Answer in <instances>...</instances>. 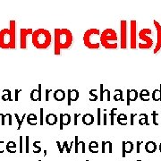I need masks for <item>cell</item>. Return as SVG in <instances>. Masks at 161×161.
<instances>
[{
  "label": "cell",
  "mask_w": 161,
  "mask_h": 161,
  "mask_svg": "<svg viewBox=\"0 0 161 161\" xmlns=\"http://www.w3.org/2000/svg\"><path fill=\"white\" fill-rule=\"evenodd\" d=\"M74 40L72 33L68 29H55L54 30V53L59 56L62 49H69Z\"/></svg>",
  "instance_id": "cell-1"
},
{
  "label": "cell",
  "mask_w": 161,
  "mask_h": 161,
  "mask_svg": "<svg viewBox=\"0 0 161 161\" xmlns=\"http://www.w3.org/2000/svg\"><path fill=\"white\" fill-rule=\"evenodd\" d=\"M16 22L11 20L9 28L0 31V48L3 49H16Z\"/></svg>",
  "instance_id": "cell-2"
},
{
  "label": "cell",
  "mask_w": 161,
  "mask_h": 161,
  "mask_svg": "<svg viewBox=\"0 0 161 161\" xmlns=\"http://www.w3.org/2000/svg\"><path fill=\"white\" fill-rule=\"evenodd\" d=\"M52 37L46 29H38L32 35V45L38 49H47L51 44Z\"/></svg>",
  "instance_id": "cell-3"
},
{
  "label": "cell",
  "mask_w": 161,
  "mask_h": 161,
  "mask_svg": "<svg viewBox=\"0 0 161 161\" xmlns=\"http://www.w3.org/2000/svg\"><path fill=\"white\" fill-rule=\"evenodd\" d=\"M100 44L107 49H116L118 47V37L113 29H106L100 33Z\"/></svg>",
  "instance_id": "cell-4"
},
{
  "label": "cell",
  "mask_w": 161,
  "mask_h": 161,
  "mask_svg": "<svg viewBox=\"0 0 161 161\" xmlns=\"http://www.w3.org/2000/svg\"><path fill=\"white\" fill-rule=\"evenodd\" d=\"M100 31L98 29L92 28L87 30L83 34V44L90 49H98L100 47Z\"/></svg>",
  "instance_id": "cell-5"
},
{
  "label": "cell",
  "mask_w": 161,
  "mask_h": 161,
  "mask_svg": "<svg viewBox=\"0 0 161 161\" xmlns=\"http://www.w3.org/2000/svg\"><path fill=\"white\" fill-rule=\"evenodd\" d=\"M152 32L150 29H142V30L140 31L139 32V38L144 41L143 44L139 43L138 44V47L141 49H151V47L153 46V40L150 38V34H151Z\"/></svg>",
  "instance_id": "cell-6"
},
{
  "label": "cell",
  "mask_w": 161,
  "mask_h": 161,
  "mask_svg": "<svg viewBox=\"0 0 161 161\" xmlns=\"http://www.w3.org/2000/svg\"><path fill=\"white\" fill-rule=\"evenodd\" d=\"M130 47L131 49H135L137 46V22L134 20H131L130 22Z\"/></svg>",
  "instance_id": "cell-7"
},
{
  "label": "cell",
  "mask_w": 161,
  "mask_h": 161,
  "mask_svg": "<svg viewBox=\"0 0 161 161\" xmlns=\"http://www.w3.org/2000/svg\"><path fill=\"white\" fill-rule=\"evenodd\" d=\"M33 30L32 28L30 29H21L20 31V47L22 49H27V38L32 35Z\"/></svg>",
  "instance_id": "cell-8"
},
{
  "label": "cell",
  "mask_w": 161,
  "mask_h": 161,
  "mask_svg": "<svg viewBox=\"0 0 161 161\" xmlns=\"http://www.w3.org/2000/svg\"><path fill=\"white\" fill-rule=\"evenodd\" d=\"M120 27L121 32V49H126L127 48V22L125 20H122Z\"/></svg>",
  "instance_id": "cell-9"
},
{
  "label": "cell",
  "mask_w": 161,
  "mask_h": 161,
  "mask_svg": "<svg viewBox=\"0 0 161 161\" xmlns=\"http://www.w3.org/2000/svg\"><path fill=\"white\" fill-rule=\"evenodd\" d=\"M154 25H155L156 30H157V40L156 48L154 49V54H157L161 49V26L156 20L154 21Z\"/></svg>",
  "instance_id": "cell-10"
},
{
  "label": "cell",
  "mask_w": 161,
  "mask_h": 161,
  "mask_svg": "<svg viewBox=\"0 0 161 161\" xmlns=\"http://www.w3.org/2000/svg\"><path fill=\"white\" fill-rule=\"evenodd\" d=\"M134 150V143L131 141H123L122 142V157H125L126 154L131 153Z\"/></svg>",
  "instance_id": "cell-11"
},
{
  "label": "cell",
  "mask_w": 161,
  "mask_h": 161,
  "mask_svg": "<svg viewBox=\"0 0 161 161\" xmlns=\"http://www.w3.org/2000/svg\"><path fill=\"white\" fill-rule=\"evenodd\" d=\"M67 97V105L71 106L72 102H75L79 99V91L77 90H68Z\"/></svg>",
  "instance_id": "cell-12"
},
{
  "label": "cell",
  "mask_w": 161,
  "mask_h": 161,
  "mask_svg": "<svg viewBox=\"0 0 161 161\" xmlns=\"http://www.w3.org/2000/svg\"><path fill=\"white\" fill-rule=\"evenodd\" d=\"M138 91L136 90H127V106H130L131 101H136L138 98Z\"/></svg>",
  "instance_id": "cell-13"
},
{
  "label": "cell",
  "mask_w": 161,
  "mask_h": 161,
  "mask_svg": "<svg viewBox=\"0 0 161 161\" xmlns=\"http://www.w3.org/2000/svg\"><path fill=\"white\" fill-rule=\"evenodd\" d=\"M82 121L83 124H85V125H91V124H93L95 120H94V116H93L92 114L86 113L85 115H82Z\"/></svg>",
  "instance_id": "cell-14"
},
{
  "label": "cell",
  "mask_w": 161,
  "mask_h": 161,
  "mask_svg": "<svg viewBox=\"0 0 161 161\" xmlns=\"http://www.w3.org/2000/svg\"><path fill=\"white\" fill-rule=\"evenodd\" d=\"M45 121L49 125L53 126L57 124V115H55L54 113H50L47 115V116L45 117Z\"/></svg>",
  "instance_id": "cell-15"
},
{
  "label": "cell",
  "mask_w": 161,
  "mask_h": 161,
  "mask_svg": "<svg viewBox=\"0 0 161 161\" xmlns=\"http://www.w3.org/2000/svg\"><path fill=\"white\" fill-rule=\"evenodd\" d=\"M53 96H54L55 100H56L58 102H61V101H64L65 98V92L63 90L58 89V90L54 91Z\"/></svg>",
  "instance_id": "cell-16"
},
{
  "label": "cell",
  "mask_w": 161,
  "mask_h": 161,
  "mask_svg": "<svg viewBox=\"0 0 161 161\" xmlns=\"http://www.w3.org/2000/svg\"><path fill=\"white\" fill-rule=\"evenodd\" d=\"M144 148H145L146 152H148V153H154L157 150V144L154 141H148V142L145 143Z\"/></svg>",
  "instance_id": "cell-17"
},
{
  "label": "cell",
  "mask_w": 161,
  "mask_h": 161,
  "mask_svg": "<svg viewBox=\"0 0 161 161\" xmlns=\"http://www.w3.org/2000/svg\"><path fill=\"white\" fill-rule=\"evenodd\" d=\"M112 142L111 141H102L101 142V152L102 153H106L107 149H108V153H112Z\"/></svg>",
  "instance_id": "cell-18"
},
{
  "label": "cell",
  "mask_w": 161,
  "mask_h": 161,
  "mask_svg": "<svg viewBox=\"0 0 161 161\" xmlns=\"http://www.w3.org/2000/svg\"><path fill=\"white\" fill-rule=\"evenodd\" d=\"M26 121L28 123V124H30V125H37V115L34 114V113H30L28 115H27V117H26Z\"/></svg>",
  "instance_id": "cell-19"
},
{
  "label": "cell",
  "mask_w": 161,
  "mask_h": 161,
  "mask_svg": "<svg viewBox=\"0 0 161 161\" xmlns=\"http://www.w3.org/2000/svg\"><path fill=\"white\" fill-rule=\"evenodd\" d=\"M127 120H128V117H127V115L125 114L121 113V114L118 115V116H117V123L120 125H123V126L126 125L128 124V121Z\"/></svg>",
  "instance_id": "cell-20"
},
{
  "label": "cell",
  "mask_w": 161,
  "mask_h": 161,
  "mask_svg": "<svg viewBox=\"0 0 161 161\" xmlns=\"http://www.w3.org/2000/svg\"><path fill=\"white\" fill-rule=\"evenodd\" d=\"M104 94H107V100L110 101V91L107 89L104 90L103 89V84H100V101H103L104 100Z\"/></svg>",
  "instance_id": "cell-21"
},
{
  "label": "cell",
  "mask_w": 161,
  "mask_h": 161,
  "mask_svg": "<svg viewBox=\"0 0 161 161\" xmlns=\"http://www.w3.org/2000/svg\"><path fill=\"white\" fill-rule=\"evenodd\" d=\"M99 148V145L97 141H91V143L88 146V149L91 153H98L99 151L98 150Z\"/></svg>",
  "instance_id": "cell-22"
},
{
  "label": "cell",
  "mask_w": 161,
  "mask_h": 161,
  "mask_svg": "<svg viewBox=\"0 0 161 161\" xmlns=\"http://www.w3.org/2000/svg\"><path fill=\"white\" fill-rule=\"evenodd\" d=\"M30 98H31V99H32V101H41V100H42V98L39 97L38 89H33V90L31 91Z\"/></svg>",
  "instance_id": "cell-23"
},
{
  "label": "cell",
  "mask_w": 161,
  "mask_h": 161,
  "mask_svg": "<svg viewBox=\"0 0 161 161\" xmlns=\"http://www.w3.org/2000/svg\"><path fill=\"white\" fill-rule=\"evenodd\" d=\"M6 150L9 153L16 152V143L14 141H8L6 144Z\"/></svg>",
  "instance_id": "cell-24"
},
{
  "label": "cell",
  "mask_w": 161,
  "mask_h": 161,
  "mask_svg": "<svg viewBox=\"0 0 161 161\" xmlns=\"http://www.w3.org/2000/svg\"><path fill=\"white\" fill-rule=\"evenodd\" d=\"M150 93L148 90H142L141 91V93L139 94V97L142 101H149L150 100Z\"/></svg>",
  "instance_id": "cell-25"
},
{
  "label": "cell",
  "mask_w": 161,
  "mask_h": 161,
  "mask_svg": "<svg viewBox=\"0 0 161 161\" xmlns=\"http://www.w3.org/2000/svg\"><path fill=\"white\" fill-rule=\"evenodd\" d=\"M139 124L140 125H149V122H148V115L141 113L140 115V119H139Z\"/></svg>",
  "instance_id": "cell-26"
},
{
  "label": "cell",
  "mask_w": 161,
  "mask_h": 161,
  "mask_svg": "<svg viewBox=\"0 0 161 161\" xmlns=\"http://www.w3.org/2000/svg\"><path fill=\"white\" fill-rule=\"evenodd\" d=\"M114 100L115 101H124V98H123V91L121 90H115V91Z\"/></svg>",
  "instance_id": "cell-27"
},
{
  "label": "cell",
  "mask_w": 161,
  "mask_h": 161,
  "mask_svg": "<svg viewBox=\"0 0 161 161\" xmlns=\"http://www.w3.org/2000/svg\"><path fill=\"white\" fill-rule=\"evenodd\" d=\"M14 116H15V118H16V120H17V123H18L17 130H20V129H21V127H22V123H23V120L27 117V114H26V113H24V114H23L22 119L19 117V115H18V114H17V113L14 114Z\"/></svg>",
  "instance_id": "cell-28"
},
{
  "label": "cell",
  "mask_w": 161,
  "mask_h": 161,
  "mask_svg": "<svg viewBox=\"0 0 161 161\" xmlns=\"http://www.w3.org/2000/svg\"><path fill=\"white\" fill-rule=\"evenodd\" d=\"M71 121H72V116L69 114H67V113L63 114V125L64 126L70 124Z\"/></svg>",
  "instance_id": "cell-29"
},
{
  "label": "cell",
  "mask_w": 161,
  "mask_h": 161,
  "mask_svg": "<svg viewBox=\"0 0 161 161\" xmlns=\"http://www.w3.org/2000/svg\"><path fill=\"white\" fill-rule=\"evenodd\" d=\"M3 92L5 93L4 95H2V100L3 101H12L13 100V98H12V97H11V91H10V90H4L3 91Z\"/></svg>",
  "instance_id": "cell-30"
},
{
  "label": "cell",
  "mask_w": 161,
  "mask_h": 161,
  "mask_svg": "<svg viewBox=\"0 0 161 161\" xmlns=\"http://www.w3.org/2000/svg\"><path fill=\"white\" fill-rule=\"evenodd\" d=\"M151 98L154 101H160V91L158 89H155L151 94Z\"/></svg>",
  "instance_id": "cell-31"
},
{
  "label": "cell",
  "mask_w": 161,
  "mask_h": 161,
  "mask_svg": "<svg viewBox=\"0 0 161 161\" xmlns=\"http://www.w3.org/2000/svg\"><path fill=\"white\" fill-rule=\"evenodd\" d=\"M118 109L117 108H112L111 109V111H110V114H109V115H110V124L111 125H114L115 124V115H116V111H117Z\"/></svg>",
  "instance_id": "cell-32"
},
{
  "label": "cell",
  "mask_w": 161,
  "mask_h": 161,
  "mask_svg": "<svg viewBox=\"0 0 161 161\" xmlns=\"http://www.w3.org/2000/svg\"><path fill=\"white\" fill-rule=\"evenodd\" d=\"M39 144H40V141H34L33 142V147L35 148V150H33V152L34 153H40L41 152V150H42V149H41V147L39 146Z\"/></svg>",
  "instance_id": "cell-33"
},
{
  "label": "cell",
  "mask_w": 161,
  "mask_h": 161,
  "mask_svg": "<svg viewBox=\"0 0 161 161\" xmlns=\"http://www.w3.org/2000/svg\"><path fill=\"white\" fill-rule=\"evenodd\" d=\"M75 153H78L79 152V137L78 136H75Z\"/></svg>",
  "instance_id": "cell-34"
},
{
  "label": "cell",
  "mask_w": 161,
  "mask_h": 161,
  "mask_svg": "<svg viewBox=\"0 0 161 161\" xmlns=\"http://www.w3.org/2000/svg\"><path fill=\"white\" fill-rule=\"evenodd\" d=\"M95 91H97V90H91V91H90V95H91V98H90V100L91 101H97L98 100V95H96L95 94Z\"/></svg>",
  "instance_id": "cell-35"
},
{
  "label": "cell",
  "mask_w": 161,
  "mask_h": 161,
  "mask_svg": "<svg viewBox=\"0 0 161 161\" xmlns=\"http://www.w3.org/2000/svg\"><path fill=\"white\" fill-rule=\"evenodd\" d=\"M138 115L136 113H131L130 114V124L134 125V117H136Z\"/></svg>",
  "instance_id": "cell-36"
},
{
  "label": "cell",
  "mask_w": 161,
  "mask_h": 161,
  "mask_svg": "<svg viewBox=\"0 0 161 161\" xmlns=\"http://www.w3.org/2000/svg\"><path fill=\"white\" fill-rule=\"evenodd\" d=\"M151 115H152V117H153V124L154 125H158V123L157 122V117L158 114L156 111H153L152 114H151Z\"/></svg>",
  "instance_id": "cell-37"
},
{
  "label": "cell",
  "mask_w": 161,
  "mask_h": 161,
  "mask_svg": "<svg viewBox=\"0 0 161 161\" xmlns=\"http://www.w3.org/2000/svg\"><path fill=\"white\" fill-rule=\"evenodd\" d=\"M81 115L80 113H75L74 114V124L77 125L78 124V117Z\"/></svg>",
  "instance_id": "cell-38"
},
{
  "label": "cell",
  "mask_w": 161,
  "mask_h": 161,
  "mask_svg": "<svg viewBox=\"0 0 161 161\" xmlns=\"http://www.w3.org/2000/svg\"><path fill=\"white\" fill-rule=\"evenodd\" d=\"M59 129L63 130L64 125H63V113L59 114Z\"/></svg>",
  "instance_id": "cell-39"
},
{
  "label": "cell",
  "mask_w": 161,
  "mask_h": 161,
  "mask_svg": "<svg viewBox=\"0 0 161 161\" xmlns=\"http://www.w3.org/2000/svg\"><path fill=\"white\" fill-rule=\"evenodd\" d=\"M22 92V90H15L14 91V100L18 101L19 100V93Z\"/></svg>",
  "instance_id": "cell-40"
},
{
  "label": "cell",
  "mask_w": 161,
  "mask_h": 161,
  "mask_svg": "<svg viewBox=\"0 0 161 161\" xmlns=\"http://www.w3.org/2000/svg\"><path fill=\"white\" fill-rule=\"evenodd\" d=\"M100 112H101L100 108H98V109H97V115H98V120H97L98 122H97V124H98V125H100V118H101Z\"/></svg>",
  "instance_id": "cell-41"
},
{
  "label": "cell",
  "mask_w": 161,
  "mask_h": 161,
  "mask_svg": "<svg viewBox=\"0 0 161 161\" xmlns=\"http://www.w3.org/2000/svg\"><path fill=\"white\" fill-rule=\"evenodd\" d=\"M39 112H40V120H39V124L40 125H43V112H44V110H43V108H41L40 109H39Z\"/></svg>",
  "instance_id": "cell-42"
},
{
  "label": "cell",
  "mask_w": 161,
  "mask_h": 161,
  "mask_svg": "<svg viewBox=\"0 0 161 161\" xmlns=\"http://www.w3.org/2000/svg\"><path fill=\"white\" fill-rule=\"evenodd\" d=\"M19 140H20V150H19V151H20V153H22V151H23V149H22L23 141H22V135L19 137Z\"/></svg>",
  "instance_id": "cell-43"
},
{
  "label": "cell",
  "mask_w": 161,
  "mask_h": 161,
  "mask_svg": "<svg viewBox=\"0 0 161 161\" xmlns=\"http://www.w3.org/2000/svg\"><path fill=\"white\" fill-rule=\"evenodd\" d=\"M63 146L65 147V150H66L67 153H70V152H71V149H70V147L68 146V142H67V141H65Z\"/></svg>",
  "instance_id": "cell-44"
},
{
  "label": "cell",
  "mask_w": 161,
  "mask_h": 161,
  "mask_svg": "<svg viewBox=\"0 0 161 161\" xmlns=\"http://www.w3.org/2000/svg\"><path fill=\"white\" fill-rule=\"evenodd\" d=\"M141 144H143V141H136V152L137 153H140L141 152V150H140V146Z\"/></svg>",
  "instance_id": "cell-45"
},
{
  "label": "cell",
  "mask_w": 161,
  "mask_h": 161,
  "mask_svg": "<svg viewBox=\"0 0 161 161\" xmlns=\"http://www.w3.org/2000/svg\"><path fill=\"white\" fill-rule=\"evenodd\" d=\"M51 91L49 90H46L45 91V100L46 101H49V93H50Z\"/></svg>",
  "instance_id": "cell-46"
},
{
  "label": "cell",
  "mask_w": 161,
  "mask_h": 161,
  "mask_svg": "<svg viewBox=\"0 0 161 161\" xmlns=\"http://www.w3.org/2000/svg\"><path fill=\"white\" fill-rule=\"evenodd\" d=\"M25 139H26V150H25V152L26 153H29V146H30V144H29V136H26L25 137Z\"/></svg>",
  "instance_id": "cell-47"
},
{
  "label": "cell",
  "mask_w": 161,
  "mask_h": 161,
  "mask_svg": "<svg viewBox=\"0 0 161 161\" xmlns=\"http://www.w3.org/2000/svg\"><path fill=\"white\" fill-rule=\"evenodd\" d=\"M108 115H107V113H105L104 114V115H103V124L104 125H107L108 124Z\"/></svg>",
  "instance_id": "cell-48"
},
{
  "label": "cell",
  "mask_w": 161,
  "mask_h": 161,
  "mask_svg": "<svg viewBox=\"0 0 161 161\" xmlns=\"http://www.w3.org/2000/svg\"><path fill=\"white\" fill-rule=\"evenodd\" d=\"M82 152L84 154L86 152V145L84 141H82Z\"/></svg>",
  "instance_id": "cell-49"
},
{
  "label": "cell",
  "mask_w": 161,
  "mask_h": 161,
  "mask_svg": "<svg viewBox=\"0 0 161 161\" xmlns=\"http://www.w3.org/2000/svg\"><path fill=\"white\" fill-rule=\"evenodd\" d=\"M56 144H57L58 149H59V152H60V153H63V152H64V150H63V149H62V147H61L60 142H59V141H56Z\"/></svg>",
  "instance_id": "cell-50"
},
{
  "label": "cell",
  "mask_w": 161,
  "mask_h": 161,
  "mask_svg": "<svg viewBox=\"0 0 161 161\" xmlns=\"http://www.w3.org/2000/svg\"><path fill=\"white\" fill-rule=\"evenodd\" d=\"M1 124L2 125H5L6 124V121H5V115L2 114L1 115Z\"/></svg>",
  "instance_id": "cell-51"
},
{
  "label": "cell",
  "mask_w": 161,
  "mask_h": 161,
  "mask_svg": "<svg viewBox=\"0 0 161 161\" xmlns=\"http://www.w3.org/2000/svg\"><path fill=\"white\" fill-rule=\"evenodd\" d=\"M3 145H4V141H0V153L4 152V149H3Z\"/></svg>",
  "instance_id": "cell-52"
},
{
  "label": "cell",
  "mask_w": 161,
  "mask_h": 161,
  "mask_svg": "<svg viewBox=\"0 0 161 161\" xmlns=\"http://www.w3.org/2000/svg\"><path fill=\"white\" fill-rule=\"evenodd\" d=\"M158 150H159V151L161 152V142L159 143V146H158Z\"/></svg>",
  "instance_id": "cell-53"
},
{
  "label": "cell",
  "mask_w": 161,
  "mask_h": 161,
  "mask_svg": "<svg viewBox=\"0 0 161 161\" xmlns=\"http://www.w3.org/2000/svg\"><path fill=\"white\" fill-rule=\"evenodd\" d=\"M159 91H160V101H161V84H160V87H159Z\"/></svg>",
  "instance_id": "cell-54"
},
{
  "label": "cell",
  "mask_w": 161,
  "mask_h": 161,
  "mask_svg": "<svg viewBox=\"0 0 161 161\" xmlns=\"http://www.w3.org/2000/svg\"><path fill=\"white\" fill-rule=\"evenodd\" d=\"M47 153H48V151H47L46 150H44V155H45V156H47Z\"/></svg>",
  "instance_id": "cell-55"
},
{
  "label": "cell",
  "mask_w": 161,
  "mask_h": 161,
  "mask_svg": "<svg viewBox=\"0 0 161 161\" xmlns=\"http://www.w3.org/2000/svg\"><path fill=\"white\" fill-rule=\"evenodd\" d=\"M1 115H2V113H0V118H1Z\"/></svg>",
  "instance_id": "cell-56"
},
{
  "label": "cell",
  "mask_w": 161,
  "mask_h": 161,
  "mask_svg": "<svg viewBox=\"0 0 161 161\" xmlns=\"http://www.w3.org/2000/svg\"><path fill=\"white\" fill-rule=\"evenodd\" d=\"M136 161H142V160H136Z\"/></svg>",
  "instance_id": "cell-57"
},
{
  "label": "cell",
  "mask_w": 161,
  "mask_h": 161,
  "mask_svg": "<svg viewBox=\"0 0 161 161\" xmlns=\"http://www.w3.org/2000/svg\"><path fill=\"white\" fill-rule=\"evenodd\" d=\"M160 124H161V122H160Z\"/></svg>",
  "instance_id": "cell-58"
},
{
  "label": "cell",
  "mask_w": 161,
  "mask_h": 161,
  "mask_svg": "<svg viewBox=\"0 0 161 161\" xmlns=\"http://www.w3.org/2000/svg\"><path fill=\"white\" fill-rule=\"evenodd\" d=\"M39 161H41V160H39Z\"/></svg>",
  "instance_id": "cell-59"
}]
</instances>
